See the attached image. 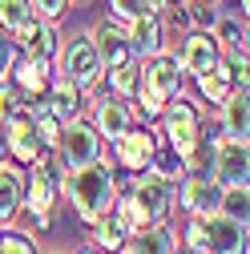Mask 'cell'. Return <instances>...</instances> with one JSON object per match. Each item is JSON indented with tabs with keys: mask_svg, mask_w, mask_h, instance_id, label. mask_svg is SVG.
<instances>
[{
	"mask_svg": "<svg viewBox=\"0 0 250 254\" xmlns=\"http://www.w3.org/2000/svg\"><path fill=\"white\" fill-rule=\"evenodd\" d=\"M24 206V166L0 162V230L12 226Z\"/></svg>",
	"mask_w": 250,
	"mask_h": 254,
	"instance_id": "obj_20",
	"label": "cell"
},
{
	"mask_svg": "<svg viewBox=\"0 0 250 254\" xmlns=\"http://www.w3.org/2000/svg\"><path fill=\"white\" fill-rule=\"evenodd\" d=\"M53 69L61 77H69L85 97L93 93V85H97L105 77V61L97 53V41H93V33H73L69 41H61L57 57H53Z\"/></svg>",
	"mask_w": 250,
	"mask_h": 254,
	"instance_id": "obj_4",
	"label": "cell"
},
{
	"mask_svg": "<svg viewBox=\"0 0 250 254\" xmlns=\"http://www.w3.org/2000/svg\"><path fill=\"white\" fill-rule=\"evenodd\" d=\"M61 178H65V166H61L57 149H45L33 166H24V206H20V218L33 222V230H49L53 226V206L61 198Z\"/></svg>",
	"mask_w": 250,
	"mask_h": 254,
	"instance_id": "obj_2",
	"label": "cell"
},
{
	"mask_svg": "<svg viewBox=\"0 0 250 254\" xmlns=\"http://www.w3.org/2000/svg\"><path fill=\"white\" fill-rule=\"evenodd\" d=\"M158 133L149 129V125H129L121 137H113V170H125V174H145V166H149V157H153V149H158Z\"/></svg>",
	"mask_w": 250,
	"mask_h": 254,
	"instance_id": "obj_7",
	"label": "cell"
},
{
	"mask_svg": "<svg viewBox=\"0 0 250 254\" xmlns=\"http://www.w3.org/2000/svg\"><path fill=\"white\" fill-rule=\"evenodd\" d=\"M93 129H97L105 141H113V137H121L129 125L137 121V113H133V101H125V97H113V93H97L93 97Z\"/></svg>",
	"mask_w": 250,
	"mask_h": 254,
	"instance_id": "obj_13",
	"label": "cell"
},
{
	"mask_svg": "<svg viewBox=\"0 0 250 254\" xmlns=\"http://www.w3.org/2000/svg\"><path fill=\"white\" fill-rule=\"evenodd\" d=\"M174 246H178V234L170 230V222H149L125 238L121 254H174Z\"/></svg>",
	"mask_w": 250,
	"mask_h": 254,
	"instance_id": "obj_22",
	"label": "cell"
},
{
	"mask_svg": "<svg viewBox=\"0 0 250 254\" xmlns=\"http://www.w3.org/2000/svg\"><path fill=\"white\" fill-rule=\"evenodd\" d=\"M145 214V222H170L174 214V182L158 178V174H137V182L125 190Z\"/></svg>",
	"mask_w": 250,
	"mask_h": 254,
	"instance_id": "obj_10",
	"label": "cell"
},
{
	"mask_svg": "<svg viewBox=\"0 0 250 254\" xmlns=\"http://www.w3.org/2000/svg\"><path fill=\"white\" fill-rule=\"evenodd\" d=\"M158 121H162V141H166L178 157H186L190 145L206 133V117H202L198 101H190L186 93H178L174 101H166V109H162Z\"/></svg>",
	"mask_w": 250,
	"mask_h": 254,
	"instance_id": "obj_6",
	"label": "cell"
},
{
	"mask_svg": "<svg viewBox=\"0 0 250 254\" xmlns=\"http://www.w3.org/2000/svg\"><path fill=\"white\" fill-rule=\"evenodd\" d=\"M210 37L218 41L222 53H246V8H234V12L218 8L214 24H210Z\"/></svg>",
	"mask_w": 250,
	"mask_h": 254,
	"instance_id": "obj_24",
	"label": "cell"
},
{
	"mask_svg": "<svg viewBox=\"0 0 250 254\" xmlns=\"http://www.w3.org/2000/svg\"><path fill=\"white\" fill-rule=\"evenodd\" d=\"M37 12H33V0H0V28L8 37H16L24 24H33Z\"/></svg>",
	"mask_w": 250,
	"mask_h": 254,
	"instance_id": "obj_26",
	"label": "cell"
},
{
	"mask_svg": "<svg viewBox=\"0 0 250 254\" xmlns=\"http://www.w3.org/2000/svg\"><path fill=\"white\" fill-rule=\"evenodd\" d=\"M69 4H77V8H81V4H89V0H69Z\"/></svg>",
	"mask_w": 250,
	"mask_h": 254,
	"instance_id": "obj_35",
	"label": "cell"
},
{
	"mask_svg": "<svg viewBox=\"0 0 250 254\" xmlns=\"http://www.w3.org/2000/svg\"><path fill=\"white\" fill-rule=\"evenodd\" d=\"M117 194H121V182L113 174L109 157H101V162H93L85 170H69L65 178H61V198L77 210V218L85 222V226L97 222L105 210H113Z\"/></svg>",
	"mask_w": 250,
	"mask_h": 254,
	"instance_id": "obj_1",
	"label": "cell"
},
{
	"mask_svg": "<svg viewBox=\"0 0 250 254\" xmlns=\"http://www.w3.org/2000/svg\"><path fill=\"white\" fill-rule=\"evenodd\" d=\"M8 81L16 85V93L24 97V105H37L45 97V89L53 81V61L49 57H28V53H16L12 65H8Z\"/></svg>",
	"mask_w": 250,
	"mask_h": 254,
	"instance_id": "obj_9",
	"label": "cell"
},
{
	"mask_svg": "<svg viewBox=\"0 0 250 254\" xmlns=\"http://www.w3.org/2000/svg\"><path fill=\"white\" fill-rule=\"evenodd\" d=\"M69 0H33V12L41 16V20H49V24H61V20H65L69 16Z\"/></svg>",
	"mask_w": 250,
	"mask_h": 254,
	"instance_id": "obj_30",
	"label": "cell"
},
{
	"mask_svg": "<svg viewBox=\"0 0 250 254\" xmlns=\"http://www.w3.org/2000/svg\"><path fill=\"white\" fill-rule=\"evenodd\" d=\"M141 12H149L145 0H109V20H117V24H129Z\"/></svg>",
	"mask_w": 250,
	"mask_h": 254,
	"instance_id": "obj_29",
	"label": "cell"
},
{
	"mask_svg": "<svg viewBox=\"0 0 250 254\" xmlns=\"http://www.w3.org/2000/svg\"><path fill=\"white\" fill-rule=\"evenodd\" d=\"M12 45H16V53H28V57H57V49H61V33H57V24H49V20H33V24H24L20 33L12 37Z\"/></svg>",
	"mask_w": 250,
	"mask_h": 254,
	"instance_id": "obj_21",
	"label": "cell"
},
{
	"mask_svg": "<svg viewBox=\"0 0 250 254\" xmlns=\"http://www.w3.org/2000/svg\"><path fill=\"white\" fill-rule=\"evenodd\" d=\"M93 41H97V53L105 61V69H117V65L137 61V53L129 45V33H125V24H117V20H101L97 28H93Z\"/></svg>",
	"mask_w": 250,
	"mask_h": 254,
	"instance_id": "obj_18",
	"label": "cell"
},
{
	"mask_svg": "<svg viewBox=\"0 0 250 254\" xmlns=\"http://www.w3.org/2000/svg\"><path fill=\"white\" fill-rule=\"evenodd\" d=\"M12 57H16V45H12V37L0 28V81L8 77V65H12Z\"/></svg>",
	"mask_w": 250,
	"mask_h": 254,
	"instance_id": "obj_32",
	"label": "cell"
},
{
	"mask_svg": "<svg viewBox=\"0 0 250 254\" xmlns=\"http://www.w3.org/2000/svg\"><path fill=\"white\" fill-rule=\"evenodd\" d=\"M242 4H246V0H242Z\"/></svg>",
	"mask_w": 250,
	"mask_h": 254,
	"instance_id": "obj_39",
	"label": "cell"
},
{
	"mask_svg": "<svg viewBox=\"0 0 250 254\" xmlns=\"http://www.w3.org/2000/svg\"><path fill=\"white\" fill-rule=\"evenodd\" d=\"M214 16H218V4H210V0H190V4H186V20H190V28L210 33Z\"/></svg>",
	"mask_w": 250,
	"mask_h": 254,
	"instance_id": "obj_28",
	"label": "cell"
},
{
	"mask_svg": "<svg viewBox=\"0 0 250 254\" xmlns=\"http://www.w3.org/2000/svg\"><path fill=\"white\" fill-rule=\"evenodd\" d=\"M214 178H218V186H250V149H246V141H234V137L214 141Z\"/></svg>",
	"mask_w": 250,
	"mask_h": 254,
	"instance_id": "obj_14",
	"label": "cell"
},
{
	"mask_svg": "<svg viewBox=\"0 0 250 254\" xmlns=\"http://www.w3.org/2000/svg\"><path fill=\"white\" fill-rule=\"evenodd\" d=\"M125 33H129V45H133L137 61H149V57L166 53V20H162V12H141L137 20L125 24Z\"/></svg>",
	"mask_w": 250,
	"mask_h": 254,
	"instance_id": "obj_17",
	"label": "cell"
},
{
	"mask_svg": "<svg viewBox=\"0 0 250 254\" xmlns=\"http://www.w3.org/2000/svg\"><path fill=\"white\" fill-rule=\"evenodd\" d=\"M77 254H105V250H97V246H93V242H89V246H81Z\"/></svg>",
	"mask_w": 250,
	"mask_h": 254,
	"instance_id": "obj_34",
	"label": "cell"
},
{
	"mask_svg": "<svg viewBox=\"0 0 250 254\" xmlns=\"http://www.w3.org/2000/svg\"><path fill=\"white\" fill-rule=\"evenodd\" d=\"M0 242H4V230H0Z\"/></svg>",
	"mask_w": 250,
	"mask_h": 254,
	"instance_id": "obj_37",
	"label": "cell"
},
{
	"mask_svg": "<svg viewBox=\"0 0 250 254\" xmlns=\"http://www.w3.org/2000/svg\"><path fill=\"white\" fill-rule=\"evenodd\" d=\"M0 254H37V246H33V238H28V234H4Z\"/></svg>",
	"mask_w": 250,
	"mask_h": 254,
	"instance_id": "obj_31",
	"label": "cell"
},
{
	"mask_svg": "<svg viewBox=\"0 0 250 254\" xmlns=\"http://www.w3.org/2000/svg\"><path fill=\"white\" fill-rule=\"evenodd\" d=\"M89 230H93V246L105 250V254H121L125 238H129V226L117 218V210H105L97 222H89Z\"/></svg>",
	"mask_w": 250,
	"mask_h": 254,
	"instance_id": "obj_25",
	"label": "cell"
},
{
	"mask_svg": "<svg viewBox=\"0 0 250 254\" xmlns=\"http://www.w3.org/2000/svg\"><path fill=\"white\" fill-rule=\"evenodd\" d=\"M178 93H186V73L174 61V53H158V57L141 61V85L133 93V113L162 117L166 101H174Z\"/></svg>",
	"mask_w": 250,
	"mask_h": 254,
	"instance_id": "obj_3",
	"label": "cell"
},
{
	"mask_svg": "<svg viewBox=\"0 0 250 254\" xmlns=\"http://www.w3.org/2000/svg\"><path fill=\"white\" fill-rule=\"evenodd\" d=\"M210 4H222V0H210Z\"/></svg>",
	"mask_w": 250,
	"mask_h": 254,
	"instance_id": "obj_36",
	"label": "cell"
},
{
	"mask_svg": "<svg viewBox=\"0 0 250 254\" xmlns=\"http://www.w3.org/2000/svg\"><path fill=\"white\" fill-rule=\"evenodd\" d=\"M218 41L210 37V33H202V28H190L186 33V41L178 45V53H174V61L182 65V73L186 77H198V73H206L214 61H218Z\"/></svg>",
	"mask_w": 250,
	"mask_h": 254,
	"instance_id": "obj_15",
	"label": "cell"
},
{
	"mask_svg": "<svg viewBox=\"0 0 250 254\" xmlns=\"http://www.w3.org/2000/svg\"><path fill=\"white\" fill-rule=\"evenodd\" d=\"M198 81V97L202 101H210V105H222L230 93L238 89V85H246V81H234V73L226 69V61H222V53H218V61L206 69V73H198L194 77Z\"/></svg>",
	"mask_w": 250,
	"mask_h": 254,
	"instance_id": "obj_23",
	"label": "cell"
},
{
	"mask_svg": "<svg viewBox=\"0 0 250 254\" xmlns=\"http://www.w3.org/2000/svg\"><path fill=\"white\" fill-rule=\"evenodd\" d=\"M218 133L234 141H250V85H238L218 105Z\"/></svg>",
	"mask_w": 250,
	"mask_h": 254,
	"instance_id": "obj_16",
	"label": "cell"
},
{
	"mask_svg": "<svg viewBox=\"0 0 250 254\" xmlns=\"http://www.w3.org/2000/svg\"><path fill=\"white\" fill-rule=\"evenodd\" d=\"M170 4H174V0H170Z\"/></svg>",
	"mask_w": 250,
	"mask_h": 254,
	"instance_id": "obj_38",
	"label": "cell"
},
{
	"mask_svg": "<svg viewBox=\"0 0 250 254\" xmlns=\"http://www.w3.org/2000/svg\"><path fill=\"white\" fill-rule=\"evenodd\" d=\"M226 218L250 222V186H222V202H218Z\"/></svg>",
	"mask_w": 250,
	"mask_h": 254,
	"instance_id": "obj_27",
	"label": "cell"
},
{
	"mask_svg": "<svg viewBox=\"0 0 250 254\" xmlns=\"http://www.w3.org/2000/svg\"><path fill=\"white\" fill-rule=\"evenodd\" d=\"M45 109L65 125V121H73V117H81L85 113V93L69 81V77H61V73H53V81H49V89H45Z\"/></svg>",
	"mask_w": 250,
	"mask_h": 254,
	"instance_id": "obj_19",
	"label": "cell"
},
{
	"mask_svg": "<svg viewBox=\"0 0 250 254\" xmlns=\"http://www.w3.org/2000/svg\"><path fill=\"white\" fill-rule=\"evenodd\" d=\"M4 137H8V162H16V166H33L37 157L45 153V141H41L37 121H33L28 109H16L4 121Z\"/></svg>",
	"mask_w": 250,
	"mask_h": 254,
	"instance_id": "obj_12",
	"label": "cell"
},
{
	"mask_svg": "<svg viewBox=\"0 0 250 254\" xmlns=\"http://www.w3.org/2000/svg\"><path fill=\"white\" fill-rule=\"evenodd\" d=\"M0 162H8V137H4V121H0Z\"/></svg>",
	"mask_w": 250,
	"mask_h": 254,
	"instance_id": "obj_33",
	"label": "cell"
},
{
	"mask_svg": "<svg viewBox=\"0 0 250 254\" xmlns=\"http://www.w3.org/2000/svg\"><path fill=\"white\" fill-rule=\"evenodd\" d=\"M222 202V186L214 174H182L174 186V206L186 210V218H206Z\"/></svg>",
	"mask_w": 250,
	"mask_h": 254,
	"instance_id": "obj_8",
	"label": "cell"
},
{
	"mask_svg": "<svg viewBox=\"0 0 250 254\" xmlns=\"http://www.w3.org/2000/svg\"><path fill=\"white\" fill-rule=\"evenodd\" d=\"M53 149H57L61 166H65V174H69V170H85L93 162H101L105 157V137L93 129V121H85V113H81V117L61 125V137H57Z\"/></svg>",
	"mask_w": 250,
	"mask_h": 254,
	"instance_id": "obj_5",
	"label": "cell"
},
{
	"mask_svg": "<svg viewBox=\"0 0 250 254\" xmlns=\"http://www.w3.org/2000/svg\"><path fill=\"white\" fill-rule=\"evenodd\" d=\"M202 246L210 254H246L250 242H246V222L238 218H226L222 210H214L202 218Z\"/></svg>",
	"mask_w": 250,
	"mask_h": 254,
	"instance_id": "obj_11",
	"label": "cell"
}]
</instances>
